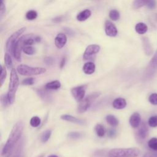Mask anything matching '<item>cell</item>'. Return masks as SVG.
Masks as SVG:
<instances>
[{
  "mask_svg": "<svg viewBox=\"0 0 157 157\" xmlns=\"http://www.w3.org/2000/svg\"><path fill=\"white\" fill-rule=\"evenodd\" d=\"M24 129V123L22 121H18L13 126L9 137L4 144L1 155L6 157H9L13 151V148L17 142L20 140Z\"/></svg>",
  "mask_w": 157,
  "mask_h": 157,
  "instance_id": "1",
  "label": "cell"
},
{
  "mask_svg": "<svg viewBox=\"0 0 157 157\" xmlns=\"http://www.w3.org/2000/svg\"><path fill=\"white\" fill-rule=\"evenodd\" d=\"M17 72L15 69L12 68L11 69L8 92L7 93L10 104H12L15 102L16 93L19 85V78Z\"/></svg>",
  "mask_w": 157,
  "mask_h": 157,
  "instance_id": "2",
  "label": "cell"
},
{
  "mask_svg": "<svg viewBox=\"0 0 157 157\" xmlns=\"http://www.w3.org/2000/svg\"><path fill=\"white\" fill-rule=\"evenodd\" d=\"M140 150L136 147L115 148L111 149L109 153V157H137Z\"/></svg>",
  "mask_w": 157,
  "mask_h": 157,
  "instance_id": "3",
  "label": "cell"
},
{
  "mask_svg": "<svg viewBox=\"0 0 157 157\" xmlns=\"http://www.w3.org/2000/svg\"><path fill=\"white\" fill-rule=\"evenodd\" d=\"M18 74L24 76H31L44 74L47 69L41 67H32L26 64H20L17 67Z\"/></svg>",
  "mask_w": 157,
  "mask_h": 157,
  "instance_id": "4",
  "label": "cell"
},
{
  "mask_svg": "<svg viewBox=\"0 0 157 157\" xmlns=\"http://www.w3.org/2000/svg\"><path fill=\"white\" fill-rule=\"evenodd\" d=\"M100 92L95 91L85 97L79 102V104L77 107V112L80 113L86 112L91 106V104L100 96Z\"/></svg>",
  "mask_w": 157,
  "mask_h": 157,
  "instance_id": "5",
  "label": "cell"
},
{
  "mask_svg": "<svg viewBox=\"0 0 157 157\" xmlns=\"http://www.w3.org/2000/svg\"><path fill=\"white\" fill-rule=\"evenodd\" d=\"M25 37L26 35H23L20 37L17 40V42L13 45L12 50L10 52V53L13 55L14 58L18 61H21V51H23V40Z\"/></svg>",
  "mask_w": 157,
  "mask_h": 157,
  "instance_id": "6",
  "label": "cell"
},
{
  "mask_svg": "<svg viewBox=\"0 0 157 157\" xmlns=\"http://www.w3.org/2000/svg\"><path fill=\"white\" fill-rule=\"evenodd\" d=\"M26 28L25 27H22L18 29L17 31L13 33L7 40L6 44V48L7 50L10 53L12 47L14 45V44L17 42L18 39L20 37V36L24 33L25 31Z\"/></svg>",
  "mask_w": 157,
  "mask_h": 157,
  "instance_id": "7",
  "label": "cell"
},
{
  "mask_svg": "<svg viewBox=\"0 0 157 157\" xmlns=\"http://www.w3.org/2000/svg\"><path fill=\"white\" fill-rule=\"evenodd\" d=\"M101 47L98 44H91L86 47L83 55V59L84 60L93 59L95 55L99 53Z\"/></svg>",
  "mask_w": 157,
  "mask_h": 157,
  "instance_id": "8",
  "label": "cell"
},
{
  "mask_svg": "<svg viewBox=\"0 0 157 157\" xmlns=\"http://www.w3.org/2000/svg\"><path fill=\"white\" fill-rule=\"evenodd\" d=\"M86 88V85H82L73 87L71 90V94L76 101L80 102L85 98Z\"/></svg>",
  "mask_w": 157,
  "mask_h": 157,
  "instance_id": "9",
  "label": "cell"
},
{
  "mask_svg": "<svg viewBox=\"0 0 157 157\" xmlns=\"http://www.w3.org/2000/svg\"><path fill=\"white\" fill-rule=\"evenodd\" d=\"M157 72V50L148 63L145 71L146 77L150 78Z\"/></svg>",
  "mask_w": 157,
  "mask_h": 157,
  "instance_id": "10",
  "label": "cell"
},
{
  "mask_svg": "<svg viewBox=\"0 0 157 157\" xmlns=\"http://www.w3.org/2000/svg\"><path fill=\"white\" fill-rule=\"evenodd\" d=\"M105 33L109 37H115L118 34L117 27L110 20H106L105 22Z\"/></svg>",
  "mask_w": 157,
  "mask_h": 157,
  "instance_id": "11",
  "label": "cell"
},
{
  "mask_svg": "<svg viewBox=\"0 0 157 157\" xmlns=\"http://www.w3.org/2000/svg\"><path fill=\"white\" fill-rule=\"evenodd\" d=\"M67 36L63 33H58L55 38V45L57 48L61 49L67 43Z\"/></svg>",
  "mask_w": 157,
  "mask_h": 157,
  "instance_id": "12",
  "label": "cell"
},
{
  "mask_svg": "<svg viewBox=\"0 0 157 157\" xmlns=\"http://www.w3.org/2000/svg\"><path fill=\"white\" fill-rule=\"evenodd\" d=\"M61 119L66 121H69L71 123H74L75 124H80V125H83L85 124V121L83 120L79 119L78 118H76L72 115H68V114H63L61 115L60 117Z\"/></svg>",
  "mask_w": 157,
  "mask_h": 157,
  "instance_id": "13",
  "label": "cell"
},
{
  "mask_svg": "<svg viewBox=\"0 0 157 157\" xmlns=\"http://www.w3.org/2000/svg\"><path fill=\"white\" fill-rule=\"evenodd\" d=\"M140 120L141 118L140 114L138 112H134L131 115L129 121L131 127L136 128L140 124Z\"/></svg>",
  "mask_w": 157,
  "mask_h": 157,
  "instance_id": "14",
  "label": "cell"
},
{
  "mask_svg": "<svg viewBox=\"0 0 157 157\" xmlns=\"http://www.w3.org/2000/svg\"><path fill=\"white\" fill-rule=\"evenodd\" d=\"M137 135L141 139H144L148 136V129L145 123L143 122L139 125V129L137 131Z\"/></svg>",
  "mask_w": 157,
  "mask_h": 157,
  "instance_id": "15",
  "label": "cell"
},
{
  "mask_svg": "<svg viewBox=\"0 0 157 157\" xmlns=\"http://www.w3.org/2000/svg\"><path fill=\"white\" fill-rule=\"evenodd\" d=\"M142 46L144 50V52L147 55H150L153 53V48L150 44V42L148 40V39L146 37L142 38Z\"/></svg>",
  "mask_w": 157,
  "mask_h": 157,
  "instance_id": "16",
  "label": "cell"
},
{
  "mask_svg": "<svg viewBox=\"0 0 157 157\" xmlns=\"http://www.w3.org/2000/svg\"><path fill=\"white\" fill-rule=\"evenodd\" d=\"M82 69H83V71L85 74H88V75L92 74L95 71L96 66H95L94 63H93V62L88 61V62L84 64Z\"/></svg>",
  "mask_w": 157,
  "mask_h": 157,
  "instance_id": "17",
  "label": "cell"
},
{
  "mask_svg": "<svg viewBox=\"0 0 157 157\" xmlns=\"http://www.w3.org/2000/svg\"><path fill=\"white\" fill-rule=\"evenodd\" d=\"M91 12L89 9H85L80 12L76 16V18L79 21H84L90 17Z\"/></svg>",
  "mask_w": 157,
  "mask_h": 157,
  "instance_id": "18",
  "label": "cell"
},
{
  "mask_svg": "<svg viewBox=\"0 0 157 157\" xmlns=\"http://www.w3.org/2000/svg\"><path fill=\"white\" fill-rule=\"evenodd\" d=\"M112 105L116 109H123L126 106V101L124 98H118L114 99Z\"/></svg>",
  "mask_w": 157,
  "mask_h": 157,
  "instance_id": "19",
  "label": "cell"
},
{
  "mask_svg": "<svg viewBox=\"0 0 157 157\" xmlns=\"http://www.w3.org/2000/svg\"><path fill=\"white\" fill-rule=\"evenodd\" d=\"M61 85L59 80H53L48 82L45 85V88L48 90H56L61 87Z\"/></svg>",
  "mask_w": 157,
  "mask_h": 157,
  "instance_id": "20",
  "label": "cell"
},
{
  "mask_svg": "<svg viewBox=\"0 0 157 157\" xmlns=\"http://www.w3.org/2000/svg\"><path fill=\"white\" fill-rule=\"evenodd\" d=\"M147 29H148L147 26L145 23L142 22L137 23L135 26L136 31L139 34H145L147 31Z\"/></svg>",
  "mask_w": 157,
  "mask_h": 157,
  "instance_id": "21",
  "label": "cell"
},
{
  "mask_svg": "<svg viewBox=\"0 0 157 157\" xmlns=\"http://www.w3.org/2000/svg\"><path fill=\"white\" fill-rule=\"evenodd\" d=\"M105 120L107 123L112 126H116L119 123L118 120L113 115H107L105 117Z\"/></svg>",
  "mask_w": 157,
  "mask_h": 157,
  "instance_id": "22",
  "label": "cell"
},
{
  "mask_svg": "<svg viewBox=\"0 0 157 157\" xmlns=\"http://www.w3.org/2000/svg\"><path fill=\"white\" fill-rule=\"evenodd\" d=\"M94 130L97 136L100 137L104 136L105 134V129L104 127L101 124H97L94 127Z\"/></svg>",
  "mask_w": 157,
  "mask_h": 157,
  "instance_id": "23",
  "label": "cell"
},
{
  "mask_svg": "<svg viewBox=\"0 0 157 157\" xmlns=\"http://www.w3.org/2000/svg\"><path fill=\"white\" fill-rule=\"evenodd\" d=\"M149 0H134L132 2V7L134 9H139L145 4H147Z\"/></svg>",
  "mask_w": 157,
  "mask_h": 157,
  "instance_id": "24",
  "label": "cell"
},
{
  "mask_svg": "<svg viewBox=\"0 0 157 157\" xmlns=\"http://www.w3.org/2000/svg\"><path fill=\"white\" fill-rule=\"evenodd\" d=\"M4 64L6 67L8 69H12V66H13L12 59L11 56L9 53H6L4 55Z\"/></svg>",
  "mask_w": 157,
  "mask_h": 157,
  "instance_id": "25",
  "label": "cell"
},
{
  "mask_svg": "<svg viewBox=\"0 0 157 157\" xmlns=\"http://www.w3.org/2000/svg\"><path fill=\"white\" fill-rule=\"evenodd\" d=\"M23 147V142H21L18 145L15 150L13 151V153L12 154L11 157H21Z\"/></svg>",
  "mask_w": 157,
  "mask_h": 157,
  "instance_id": "26",
  "label": "cell"
},
{
  "mask_svg": "<svg viewBox=\"0 0 157 157\" xmlns=\"http://www.w3.org/2000/svg\"><path fill=\"white\" fill-rule=\"evenodd\" d=\"M109 17L112 20L117 21V20H119V18L120 17V14L117 10L113 9V10H111L109 11Z\"/></svg>",
  "mask_w": 157,
  "mask_h": 157,
  "instance_id": "27",
  "label": "cell"
},
{
  "mask_svg": "<svg viewBox=\"0 0 157 157\" xmlns=\"http://www.w3.org/2000/svg\"><path fill=\"white\" fill-rule=\"evenodd\" d=\"M51 134H52V131L49 129H47V130L44 131L40 136V140L43 143L47 142L49 140V139L50 138Z\"/></svg>",
  "mask_w": 157,
  "mask_h": 157,
  "instance_id": "28",
  "label": "cell"
},
{
  "mask_svg": "<svg viewBox=\"0 0 157 157\" xmlns=\"http://www.w3.org/2000/svg\"><path fill=\"white\" fill-rule=\"evenodd\" d=\"M25 17L28 20H34L37 17V13L36 10H31L26 12Z\"/></svg>",
  "mask_w": 157,
  "mask_h": 157,
  "instance_id": "29",
  "label": "cell"
},
{
  "mask_svg": "<svg viewBox=\"0 0 157 157\" xmlns=\"http://www.w3.org/2000/svg\"><path fill=\"white\" fill-rule=\"evenodd\" d=\"M148 147L153 151H157V138L153 137L148 141Z\"/></svg>",
  "mask_w": 157,
  "mask_h": 157,
  "instance_id": "30",
  "label": "cell"
},
{
  "mask_svg": "<svg viewBox=\"0 0 157 157\" xmlns=\"http://www.w3.org/2000/svg\"><path fill=\"white\" fill-rule=\"evenodd\" d=\"M40 118L37 116H34L30 120V125L34 128L38 127L40 124Z\"/></svg>",
  "mask_w": 157,
  "mask_h": 157,
  "instance_id": "31",
  "label": "cell"
},
{
  "mask_svg": "<svg viewBox=\"0 0 157 157\" xmlns=\"http://www.w3.org/2000/svg\"><path fill=\"white\" fill-rule=\"evenodd\" d=\"M7 76V71L5 67L1 66V74H0V85L1 86L3 85Z\"/></svg>",
  "mask_w": 157,
  "mask_h": 157,
  "instance_id": "32",
  "label": "cell"
},
{
  "mask_svg": "<svg viewBox=\"0 0 157 157\" xmlns=\"http://www.w3.org/2000/svg\"><path fill=\"white\" fill-rule=\"evenodd\" d=\"M23 52L28 55H32L35 53V48L31 45L25 46L23 48Z\"/></svg>",
  "mask_w": 157,
  "mask_h": 157,
  "instance_id": "33",
  "label": "cell"
},
{
  "mask_svg": "<svg viewBox=\"0 0 157 157\" xmlns=\"http://www.w3.org/2000/svg\"><path fill=\"white\" fill-rule=\"evenodd\" d=\"M148 125L150 127L155 128L157 126V115H153L149 118L148 120Z\"/></svg>",
  "mask_w": 157,
  "mask_h": 157,
  "instance_id": "34",
  "label": "cell"
},
{
  "mask_svg": "<svg viewBox=\"0 0 157 157\" xmlns=\"http://www.w3.org/2000/svg\"><path fill=\"white\" fill-rule=\"evenodd\" d=\"M1 103L3 107H6L8 104H10L7 94H3L1 96Z\"/></svg>",
  "mask_w": 157,
  "mask_h": 157,
  "instance_id": "35",
  "label": "cell"
},
{
  "mask_svg": "<svg viewBox=\"0 0 157 157\" xmlns=\"http://www.w3.org/2000/svg\"><path fill=\"white\" fill-rule=\"evenodd\" d=\"M149 102L154 105H157V93H152L150 95L148 98Z\"/></svg>",
  "mask_w": 157,
  "mask_h": 157,
  "instance_id": "36",
  "label": "cell"
},
{
  "mask_svg": "<svg viewBox=\"0 0 157 157\" xmlns=\"http://www.w3.org/2000/svg\"><path fill=\"white\" fill-rule=\"evenodd\" d=\"M68 137L72 139H78L81 137V134L78 132H75V131H72V132H70L68 135H67Z\"/></svg>",
  "mask_w": 157,
  "mask_h": 157,
  "instance_id": "37",
  "label": "cell"
},
{
  "mask_svg": "<svg viewBox=\"0 0 157 157\" xmlns=\"http://www.w3.org/2000/svg\"><path fill=\"white\" fill-rule=\"evenodd\" d=\"M34 83V79L33 77H28L22 81V84L25 85H32Z\"/></svg>",
  "mask_w": 157,
  "mask_h": 157,
  "instance_id": "38",
  "label": "cell"
},
{
  "mask_svg": "<svg viewBox=\"0 0 157 157\" xmlns=\"http://www.w3.org/2000/svg\"><path fill=\"white\" fill-rule=\"evenodd\" d=\"M6 12V6L4 3V0H0V13L2 17Z\"/></svg>",
  "mask_w": 157,
  "mask_h": 157,
  "instance_id": "39",
  "label": "cell"
},
{
  "mask_svg": "<svg viewBox=\"0 0 157 157\" xmlns=\"http://www.w3.org/2000/svg\"><path fill=\"white\" fill-rule=\"evenodd\" d=\"M44 63L47 64V65H48V66H51V65H52L53 64V59L52 58V57H49V56H48V57H45V58H44Z\"/></svg>",
  "mask_w": 157,
  "mask_h": 157,
  "instance_id": "40",
  "label": "cell"
},
{
  "mask_svg": "<svg viewBox=\"0 0 157 157\" xmlns=\"http://www.w3.org/2000/svg\"><path fill=\"white\" fill-rule=\"evenodd\" d=\"M116 130L114 129H110L108 130V132H107V135L110 138H113L114 137L116 136Z\"/></svg>",
  "mask_w": 157,
  "mask_h": 157,
  "instance_id": "41",
  "label": "cell"
},
{
  "mask_svg": "<svg viewBox=\"0 0 157 157\" xmlns=\"http://www.w3.org/2000/svg\"><path fill=\"white\" fill-rule=\"evenodd\" d=\"M156 6V1L155 0H149V1L147 3V7L150 9H153Z\"/></svg>",
  "mask_w": 157,
  "mask_h": 157,
  "instance_id": "42",
  "label": "cell"
},
{
  "mask_svg": "<svg viewBox=\"0 0 157 157\" xmlns=\"http://www.w3.org/2000/svg\"><path fill=\"white\" fill-rule=\"evenodd\" d=\"M143 157H157V153H152V152H148L145 153Z\"/></svg>",
  "mask_w": 157,
  "mask_h": 157,
  "instance_id": "43",
  "label": "cell"
},
{
  "mask_svg": "<svg viewBox=\"0 0 157 157\" xmlns=\"http://www.w3.org/2000/svg\"><path fill=\"white\" fill-rule=\"evenodd\" d=\"M63 20V16H58L53 19V21L55 23H59Z\"/></svg>",
  "mask_w": 157,
  "mask_h": 157,
  "instance_id": "44",
  "label": "cell"
},
{
  "mask_svg": "<svg viewBox=\"0 0 157 157\" xmlns=\"http://www.w3.org/2000/svg\"><path fill=\"white\" fill-rule=\"evenodd\" d=\"M64 31L66 32L67 34H68L69 35H74V31H72V29L69 28H64Z\"/></svg>",
  "mask_w": 157,
  "mask_h": 157,
  "instance_id": "45",
  "label": "cell"
},
{
  "mask_svg": "<svg viewBox=\"0 0 157 157\" xmlns=\"http://www.w3.org/2000/svg\"><path fill=\"white\" fill-rule=\"evenodd\" d=\"M66 58H63L61 62H60V64H59V66H60V68L62 69L64 67L65 64H66Z\"/></svg>",
  "mask_w": 157,
  "mask_h": 157,
  "instance_id": "46",
  "label": "cell"
},
{
  "mask_svg": "<svg viewBox=\"0 0 157 157\" xmlns=\"http://www.w3.org/2000/svg\"><path fill=\"white\" fill-rule=\"evenodd\" d=\"M34 38L35 42H40V40H41L40 37H39V36H35Z\"/></svg>",
  "mask_w": 157,
  "mask_h": 157,
  "instance_id": "47",
  "label": "cell"
},
{
  "mask_svg": "<svg viewBox=\"0 0 157 157\" xmlns=\"http://www.w3.org/2000/svg\"><path fill=\"white\" fill-rule=\"evenodd\" d=\"M48 157H58V156L57 155H51L48 156Z\"/></svg>",
  "mask_w": 157,
  "mask_h": 157,
  "instance_id": "48",
  "label": "cell"
},
{
  "mask_svg": "<svg viewBox=\"0 0 157 157\" xmlns=\"http://www.w3.org/2000/svg\"><path fill=\"white\" fill-rule=\"evenodd\" d=\"M37 157H44V155H40V156H39Z\"/></svg>",
  "mask_w": 157,
  "mask_h": 157,
  "instance_id": "49",
  "label": "cell"
}]
</instances>
